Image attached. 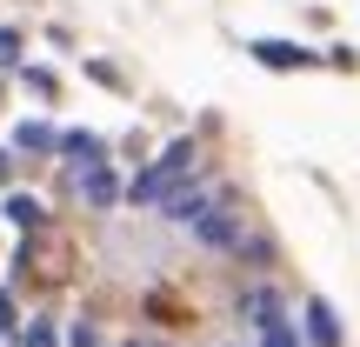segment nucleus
<instances>
[{
  "instance_id": "obj_1",
  "label": "nucleus",
  "mask_w": 360,
  "mask_h": 347,
  "mask_svg": "<svg viewBox=\"0 0 360 347\" xmlns=\"http://www.w3.org/2000/svg\"><path fill=\"white\" fill-rule=\"evenodd\" d=\"M193 160H200V154H193V141H174V147H167V154H160L147 174H134L127 201H134V207H141V201H167V194L180 187V180L193 174Z\"/></svg>"
},
{
  "instance_id": "obj_2",
  "label": "nucleus",
  "mask_w": 360,
  "mask_h": 347,
  "mask_svg": "<svg viewBox=\"0 0 360 347\" xmlns=\"http://www.w3.org/2000/svg\"><path fill=\"white\" fill-rule=\"evenodd\" d=\"M193 234H200L207 247H220V254H247V234H240V220H233L227 207H214V214H200V220H193Z\"/></svg>"
},
{
  "instance_id": "obj_3",
  "label": "nucleus",
  "mask_w": 360,
  "mask_h": 347,
  "mask_svg": "<svg viewBox=\"0 0 360 347\" xmlns=\"http://www.w3.org/2000/svg\"><path fill=\"white\" fill-rule=\"evenodd\" d=\"M160 214H167L174 227H193L200 214H214V194H207V187H174L167 201H160Z\"/></svg>"
},
{
  "instance_id": "obj_4",
  "label": "nucleus",
  "mask_w": 360,
  "mask_h": 347,
  "mask_svg": "<svg viewBox=\"0 0 360 347\" xmlns=\"http://www.w3.org/2000/svg\"><path fill=\"white\" fill-rule=\"evenodd\" d=\"M74 180H80V194H87L94 207H114V201H120V180H114V168H107V160H94V168H80Z\"/></svg>"
},
{
  "instance_id": "obj_5",
  "label": "nucleus",
  "mask_w": 360,
  "mask_h": 347,
  "mask_svg": "<svg viewBox=\"0 0 360 347\" xmlns=\"http://www.w3.org/2000/svg\"><path fill=\"white\" fill-rule=\"evenodd\" d=\"M307 341H314V347H340V341H347V334H340V314L327 308L321 294L307 301Z\"/></svg>"
},
{
  "instance_id": "obj_6",
  "label": "nucleus",
  "mask_w": 360,
  "mask_h": 347,
  "mask_svg": "<svg viewBox=\"0 0 360 347\" xmlns=\"http://www.w3.org/2000/svg\"><path fill=\"white\" fill-rule=\"evenodd\" d=\"M53 147L74 160V174H80V168H94V160L107 154V141H101V134H80V127H74V134H53Z\"/></svg>"
},
{
  "instance_id": "obj_7",
  "label": "nucleus",
  "mask_w": 360,
  "mask_h": 347,
  "mask_svg": "<svg viewBox=\"0 0 360 347\" xmlns=\"http://www.w3.org/2000/svg\"><path fill=\"white\" fill-rule=\"evenodd\" d=\"M254 61H267V67H307V47H294V40H254Z\"/></svg>"
},
{
  "instance_id": "obj_8",
  "label": "nucleus",
  "mask_w": 360,
  "mask_h": 347,
  "mask_svg": "<svg viewBox=\"0 0 360 347\" xmlns=\"http://www.w3.org/2000/svg\"><path fill=\"white\" fill-rule=\"evenodd\" d=\"M7 220H13V227H20V234H34L40 220H47V207H40L34 194H7Z\"/></svg>"
},
{
  "instance_id": "obj_9",
  "label": "nucleus",
  "mask_w": 360,
  "mask_h": 347,
  "mask_svg": "<svg viewBox=\"0 0 360 347\" xmlns=\"http://www.w3.org/2000/svg\"><path fill=\"white\" fill-rule=\"evenodd\" d=\"M240 314H254V327L274 321V314H281V294H274V287H247V294H240Z\"/></svg>"
},
{
  "instance_id": "obj_10",
  "label": "nucleus",
  "mask_w": 360,
  "mask_h": 347,
  "mask_svg": "<svg viewBox=\"0 0 360 347\" xmlns=\"http://www.w3.org/2000/svg\"><path fill=\"white\" fill-rule=\"evenodd\" d=\"M13 147H27V154H47V147H53V127H47V120H20V127H13Z\"/></svg>"
},
{
  "instance_id": "obj_11",
  "label": "nucleus",
  "mask_w": 360,
  "mask_h": 347,
  "mask_svg": "<svg viewBox=\"0 0 360 347\" xmlns=\"http://www.w3.org/2000/svg\"><path fill=\"white\" fill-rule=\"evenodd\" d=\"M260 347H300L294 321H287V314H274V321H260Z\"/></svg>"
},
{
  "instance_id": "obj_12",
  "label": "nucleus",
  "mask_w": 360,
  "mask_h": 347,
  "mask_svg": "<svg viewBox=\"0 0 360 347\" xmlns=\"http://www.w3.org/2000/svg\"><path fill=\"white\" fill-rule=\"evenodd\" d=\"M20 347H60V341H53V321H34V327H20Z\"/></svg>"
},
{
  "instance_id": "obj_13",
  "label": "nucleus",
  "mask_w": 360,
  "mask_h": 347,
  "mask_svg": "<svg viewBox=\"0 0 360 347\" xmlns=\"http://www.w3.org/2000/svg\"><path fill=\"white\" fill-rule=\"evenodd\" d=\"M0 334H20V314H13V287H0Z\"/></svg>"
},
{
  "instance_id": "obj_14",
  "label": "nucleus",
  "mask_w": 360,
  "mask_h": 347,
  "mask_svg": "<svg viewBox=\"0 0 360 347\" xmlns=\"http://www.w3.org/2000/svg\"><path fill=\"white\" fill-rule=\"evenodd\" d=\"M20 61V34H13V27H0V67H13Z\"/></svg>"
},
{
  "instance_id": "obj_15",
  "label": "nucleus",
  "mask_w": 360,
  "mask_h": 347,
  "mask_svg": "<svg viewBox=\"0 0 360 347\" xmlns=\"http://www.w3.org/2000/svg\"><path fill=\"white\" fill-rule=\"evenodd\" d=\"M67 341H74V347H101V334H94L87 321H80V327H74V334H67Z\"/></svg>"
},
{
  "instance_id": "obj_16",
  "label": "nucleus",
  "mask_w": 360,
  "mask_h": 347,
  "mask_svg": "<svg viewBox=\"0 0 360 347\" xmlns=\"http://www.w3.org/2000/svg\"><path fill=\"white\" fill-rule=\"evenodd\" d=\"M7 168H13V160H7V154H0V180H7Z\"/></svg>"
},
{
  "instance_id": "obj_17",
  "label": "nucleus",
  "mask_w": 360,
  "mask_h": 347,
  "mask_svg": "<svg viewBox=\"0 0 360 347\" xmlns=\"http://www.w3.org/2000/svg\"><path fill=\"white\" fill-rule=\"evenodd\" d=\"M120 347H134V341H120Z\"/></svg>"
}]
</instances>
